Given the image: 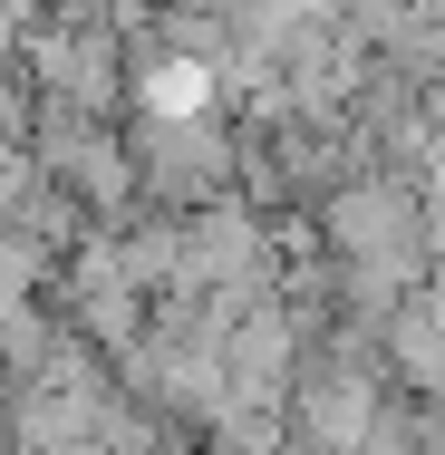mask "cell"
Wrapping results in <instances>:
<instances>
[{"mask_svg": "<svg viewBox=\"0 0 445 455\" xmlns=\"http://www.w3.org/2000/svg\"><path fill=\"white\" fill-rule=\"evenodd\" d=\"M126 156H136V194L146 213H203L242 175V136L213 116H126Z\"/></svg>", "mask_w": 445, "mask_h": 455, "instance_id": "6da1fadb", "label": "cell"}, {"mask_svg": "<svg viewBox=\"0 0 445 455\" xmlns=\"http://www.w3.org/2000/svg\"><path fill=\"white\" fill-rule=\"evenodd\" d=\"M377 378L407 397V407H445V272H426L387 320H377Z\"/></svg>", "mask_w": 445, "mask_h": 455, "instance_id": "7a4b0ae2", "label": "cell"}]
</instances>
